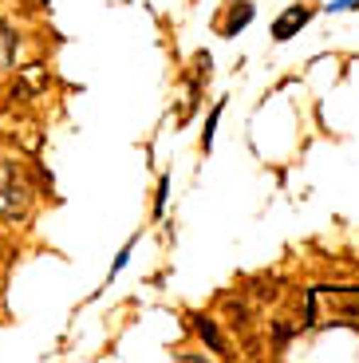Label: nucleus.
Masks as SVG:
<instances>
[{
	"label": "nucleus",
	"mask_w": 359,
	"mask_h": 363,
	"mask_svg": "<svg viewBox=\"0 0 359 363\" xmlns=\"http://www.w3.org/2000/svg\"><path fill=\"white\" fill-rule=\"evenodd\" d=\"M32 206V186L24 182L16 162L0 166V218L4 221H24Z\"/></svg>",
	"instance_id": "nucleus-1"
},
{
	"label": "nucleus",
	"mask_w": 359,
	"mask_h": 363,
	"mask_svg": "<svg viewBox=\"0 0 359 363\" xmlns=\"http://www.w3.org/2000/svg\"><path fill=\"white\" fill-rule=\"evenodd\" d=\"M308 20H312V9H308V4H292V9H285V12L277 16V24H272V40H277V44L292 40L300 28L308 24Z\"/></svg>",
	"instance_id": "nucleus-2"
},
{
	"label": "nucleus",
	"mask_w": 359,
	"mask_h": 363,
	"mask_svg": "<svg viewBox=\"0 0 359 363\" xmlns=\"http://www.w3.org/2000/svg\"><path fill=\"white\" fill-rule=\"evenodd\" d=\"M253 16H257V9L241 0V4H233V9H229V16H225L221 24H217V32H221L225 40H233L237 32H245V28L253 24Z\"/></svg>",
	"instance_id": "nucleus-3"
},
{
	"label": "nucleus",
	"mask_w": 359,
	"mask_h": 363,
	"mask_svg": "<svg viewBox=\"0 0 359 363\" xmlns=\"http://www.w3.org/2000/svg\"><path fill=\"white\" fill-rule=\"evenodd\" d=\"M194 332H198V336L206 340L214 355H229V347H225V336H221V328H217V320H209V316H194Z\"/></svg>",
	"instance_id": "nucleus-4"
},
{
	"label": "nucleus",
	"mask_w": 359,
	"mask_h": 363,
	"mask_svg": "<svg viewBox=\"0 0 359 363\" xmlns=\"http://www.w3.org/2000/svg\"><path fill=\"white\" fill-rule=\"evenodd\" d=\"M221 111H225V99H217V107L209 111V118H206V130H201V150H214V135H217V123H221Z\"/></svg>",
	"instance_id": "nucleus-5"
},
{
	"label": "nucleus",
	"mask_w": 359,
	"mask_h": 363,
	"mask_svg": "<svg viewBox=\"0 0 359 363\" xmlns=\"http://www.w3.org/2000/svg\"><path fill=\"white\" fill-rule=\"evenodd\" d=\"M166 198H170V174H162L158 178V198H154V218L166 213Z\"/></svg>",
	"instance_id": "nucleus-6"
},
{
	"label": "nucleus",
	"mask_w": 359,
	"mask_h": 363,
	"mask_svg": "<svg viewBox=\"0 0 359 363\" xmlns=\"http://www.w3.org/2000/svg\"><path fill=\"white\" fill-rule=\"evenodd\" d=\"M131 253H135V241H126V245H123V253L115 257V264H111V277H118V272L126 269V261H131Z\"/></svg>",
	"instance_id": "nucleus-7"
},
{
	"label": "nucleus",
	"mask_w": 359,
	"mask_h": 363,
	"mask_svg": "<svg viewBox=\"0 0 359 363\" xmlns=\"http://www.w3.org/2000/svg\"><path fill=\"white\" fill-rule=\"evenodd\" d=\"M328 9H332V12H351V9H359V0H332Z\"/></svg>",
	"instance_id": "nucleus-8"
},
{
	"label": "nucleus",
	"mask_w": 359,
	"mask_h": 363,
	"mask_svg": "<svg viewBox=\"0 0 359 363\" xmlns=\"http://www.w3.org/2000/svg\"><path fill=\"white\" fill-rule=\"evenodd\" d=\"M288 336H292V328H288V324H277V344H285Z\"/></svg>",
	"instance_id": "nucleus-9"
}]
</instances>
